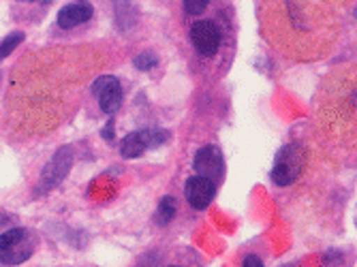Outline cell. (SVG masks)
Instances as JSON below:
<instances>
[{
    "mask_svg": "<svg viewBox=\"0 0 357 267\" xmlns=\"http://www.w3.org/2000/svg\"><path fill=\"white\" fill-rule=\"evenodd\" d=\"M37 248V238L30 229L17 227L0 236V265L15 267L26 263Z\"/></svg>",
    "mask_w": 357,
    "mask_h": 267,
    "instance_id": "cell-1",
    "label": "cell"
},
{
    "mask_svg": "<svg viewBox=\"0 0 357 267\" xmlns=\"http://www.w3.org/2000/svg\"><path fill=\"white\" fill-rule=\"evenodd\" d=\"M304 165H306L304 148L300 144H289L276 154L274 169H272L270 178L276 186H289L302 176Z\"/></svg>",
    "mask_w": 357,
    "mask_h": 267,
    "instance_id": "cell-2",
    "label": "cell"
},
{
    "mask_svg": "<svg viewBox=\"0 0 357 267\" xmlns=\"http://www.w3.org/2000/svg\"><path fill=\"white\" fill-rule=\"evenodd\" d=\"M167 142H169V130L146 128V130H137V132H131V135H126L122 139L120 152L124 158H139L144 152L156 150Z\"/></svg>",
    "mask_w": 357,
    "mask_h": 267,
    "instance_id": "cell-3",
    "label": "cell"
},
{
    "mask_svg": "<svg viewBox=\"0 0 357 267\" xmlns=\"http://www.w3.org/2000/svg\"><path fill=\"white\" fill-rule=\"evenodd\" d=\"M73 167V150L69 146H64L60 150H56V154L50 158V162L45 165V169L39 178V188H37V194H43V192H50L54 190L64 178L69 176Z\"/></svg>",
    "mask_w": 357,
    "mask_h": 267,
    "instance_id": "cell-4",
    "label": "cell"
},
{
    "mask_svg": "<svg viewBox=\"0 0 357 267\" xmlns=\"http://www.w3.org/2000/svg\"><path fill=\"white\" fill-rule=\"evenodd\" d=\"M92 92L99 101L101 112H105L107 116H114L120 107H122V86L114 75H101L96 77V82L92 84Z\"/></svg>",
    "mask_w": 357,
    "mask_h": 267,
    "instance_id": "cell-5",
    "label": "cell"
},
{
    "mask_svg": "<svg viewBox=\"0 0 357 267\" xmlns=\"http://www.w3.org/2000/svg\"><path fill=\"white\" fill-rule=\"evenodd\" d=\"M190 41L202 56L212 58L220 47V30L212 20H199L190 28Z\"/></svg>",
    "mask_w": 357,
    "mask_h": 267,
    "instance_id": "cell-6",
    "label": "cell"
},
{
    "mask_svg": "<svg viewBox=\"0 0 357 267\" xmlns=\"http://www.w3.org/2000/svg\"><path fill=\"white\" fill-rule=\"evenodd\" d=\"M192 167H195V171H197V176L212 180L214 184L220 182L222 174H225V160L216 146H204L202 150H197Z\"/></svg>",
    "mask_w": 357,
    "mask_h": 267,
    "instance_id": "cell-7",
    "label": "cell"
},
{
    "mask_svg": "<svg viewBox=\"0 0 357 267\" xmlns=\"http://www.w3.org/2000/svg\"><path fill=\"white\" fill-rule=\"evenodd\" d=\"M184 194H186V201L190 204V208L206 210L212 204L214 194H216V184L212 180L202 178V176H192V178L186 180Z\"/></svg>",
    "mask_w": 357,
    "mask_h": 267,
    "instance_id": "cell-8",
    "label": "cell"
},
{
    "mask_svg": "<svg viewBox=\"0 0 357 267\" xmlns=\"http://www.w3.org/2000/svg\"><path fill=\"white\" fill-rule=\"evenodd\" d=\"M92 15H94V7L88 3V0H77V3L64 5L58 11V26L62 30H71V28L92 20Z\"/></svg>",
    "mask_w": 357,
    "mask_h": 267,
    "instance_id": "cell-9",
    "label": "cell"
},
{
    "mask_svg": "<svg viewBox=\"0 0 357 267\" xmlns=\"http://www.w3.org/2000/svg\"><path fill=\"white\" fill-rule=\"evenodd\" d=\"M176 216V199L174 197H163L158 204V210H156V222L158 224H167L172 222Z\"/></svg>",
    "mask_w": 357,
    "mask_h": 267,
    "instance_id": "cell-10",
    "label": "cell"
},
{
    "mask_svg": "<svg viewBox=\"0 0 357 267\" xmlns=\"http://www.w3.org/2000/svg\"><path fill=\"white\" fill-rule=\"evenodd\" d=\"M22 41H24V32H20V30L11 32V35H7L5 41L0 43V60H5L7 56H11V52H13Z\"/></svg>",
    "mask_w": 357,
    "mask_h": 267,
    "instance_id": "cell-11",
    "label": "cell"
},
{
    "mask_svg": "<svg viewBox=\"0 0 357 267\" xmlns=\"http://www.w3.org/2000/svg\"><path fill=\"white\" fill-rule=\"evenodd\" d=\"M133 64L137 66L139 71H150V69H154V66L158 64V56H156L154 52L146 49V52H142V54L135 56Z\"/></svg>",
    "mask_w": 357,
    "mask_h": 267,
    "instance_id": "cell-12",
    "label": "cell"
},
{
    "mask_svg": "<svg viewBox=\"0 0 357 267\" xmlns=\"http://www.w3.org/2000/svg\"><path fill=\"white\" fill-rule=\"evenodd\" d=\"M210 0H184V11L188 15H202Z\"/></svg>",
    "mask_w": 357,
    "mask_h": 267,
    "instance_id": "cell-13",
    "label": "cell"
},
{
    "mask_svg": "<svg viewBox=\"0 0 357 267\" xmlns=\"http://www.w3.org/2000/svg\"><path fill=\"white\" fill-rule=\"evenodd\" d=\"M242 267H264V263H261V259H259L257 254H248L244 259V265Z\"/></svg>",
    "mask_w": 357,
    "mask_h": 267,
    "instance_id": "cell-14",
    "label": "cell"
},
{
    "mask_svg": "<svg viewBox=\"0 0 357 267\" xmlns=\"http://www.w3.org/2000/svg\"><path fill=\"white\" fill-rule=\"evenodd\" d=\"M114 128H116V126H114V118H109V122H107L105 128H103V139H105V142H112V139H114Z\"/></svg>",
    "mask_w": 357,
    "mask_h": 267,
    "instance_id": "cell-15",
    "label": "cell"
},
{
    "mask_svg": "<svg viewBox=\"0 0 357 267\" xmlns=\"http://www.w3.org/2000/svg\"><path fill=\"white\" fill-rule=\"evenodd\" d=\"M17 3H37V0H17ZM39 3H50V0H39Z\"/></svg>",
    "mask_w": 357,
    "mask_h": 267,
    "instance_id": "cell-16",
    "label": "cell"
},
{
    "mask_svg": "<svg viewBox=\"0 0 357 267\" xmlns=\"http://www.w3.org/2000/svg\"><path fill=\"white\" fill-rule=\"evenodd\" d=\"M7 222V216L5 214H0V224H5Z\"/></svg>",
    "mask_w": 357,
    "mask_h": 267,
    "instance_id": "cell-17",
    "label": "cell"
},
{
    "mask_svg": "<svg viewBox=\"0 0 357 267\" xmlns=\"http://www.w3.org/2000/svg\"><path fill=\"white\" fill-rule=\"evenodd\" d=\"M287 267H298V265H287Z\"/></svg>",
    "mask_w": 357,
    "mask_h": 267,
    "instance_id": "cell-18",
    "label": "cell"
},
{
    "mask_svg": "<svg viewBox=\"0 0 357 267\" xmlns=\"http://www.w3.org/2000/svg\"><path fill=\"white\" fill-rule=\"evenodd\" d=\"M169 267H178V265H169Z\"/></svg>",
    "mask_w": 357,
    "mask_h": 267,
    "instance_id": "cell-19",
    "label": "cell"
}]
</instances>
